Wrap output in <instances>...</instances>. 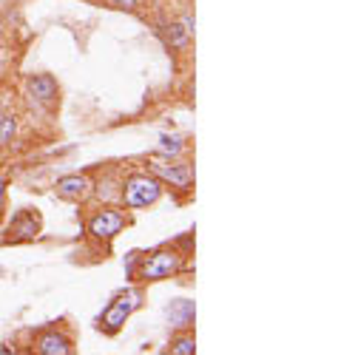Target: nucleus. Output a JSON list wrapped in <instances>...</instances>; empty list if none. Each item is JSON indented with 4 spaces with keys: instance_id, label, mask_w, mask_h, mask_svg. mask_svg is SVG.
Wrapping results in <instances>:
<instances>
[{
    "instance_id": "9b49d317",
    "label": "nucleus",
    "mask_w": 341,
    "mask_h": 355,
    "mask_svg": "<svg viewBox=\"0 0 341 355\" xmlns=\"http://www.w3.org/2000/svg\"><path fill=\"white\" fill-rule=\"evenodd\" d=\"M157 35L162 37V43H165L168 49H174V51H185V49L191 46V40H193V37L185 32V28L180 26V20H168V23H159Z\"/></svg>"
},
{
    "instance_id": "f3484780",
    "label": "nucleus",
    "mask_w": 341,
    "mask_h": 355,
    "mask_svg": "<svg viewBox=\"0 0 341 355\" xmlns=\"http://www.w3.org/2000/svg\"><path fill=\"white\" fill-rule=\"evenodd\" d=\"M180 26H182L185 32L193 37V32H196V20H193V15H191V12H182V15H180Z\"/></svg>"
},
{
    "instance_id": "39448f33",
    "label": "nucleus",
    "mask_w": 341,
    "mask_h": 355,
    "mask_svg": "<svg viewBox=\"0 0 341 355\" xmlns=\"http://www.w3.org/2000/svg\"><path fill=\"white\" fill-rule=\"evenodd\" d=\"M139 307H142V290H137V287L120 290V293L105 304V310L100 313L97 330L105 333V336H117V333L125 327V321H128Z\"/></svg>"
},
{
    "instance_id": "6e6552de",
    "label": "nucleus",
    "mask_w": 341,
    "mask_h": 355,
    "mask_svg": "<svg viewBox=\"0 0 341 355\" xmlns=\"http://www.w3.org/2000/svg\"><path fill=\"white\" fill-rule=\"evenodd\" d=\"M91 185H94V180L89 173H66L54 182V193L60 199H66V202L82 205V202L91 199Z\"/></svg>"
},
{
    "instance_id": "20e7f679",
    "label": "nucleus",
    "mask_w": 341,
    "mask_h": 355,
    "mask_svg": "<svg viewBox=\"0 0 341 355\" xmlns=\"http://www.w3.org/2000/svg\"><path fill=\"white\" fill-rule=\"evenodd\" d=\"M146 171H151L157 180L162 182V188L170 191H182L188 193L193 188V165L188 159H177V157H165V154H151L146 157Z\"/></svg>"
},
{
    "instance_id": "1a4fd4ad",
    "label": "nucleus",
    "mask_w": 341,
    "mask_h": 355,
    "mask_svg": "<svg viewBox=\"0 0 341 355\" xmlns=\"http://www.w3.org/2000/svg\"><path fill=\"white\" fill-rule=\"evenodd\" d=\"M40 227H43V222H40V214H35V211H17L15 216H12V222H9V227H6V242H32V239H37V233H40Z\"/></svg>"
},
{
    "instance_id": "dca6fc26",
    "label": "nucleus",
    "mask_w": 341,
    "mask_h": 355,
    "mask_svg": "<svg viewBox=\"0 0 341 355\" xmlns=\"http://www.w3.org/2000/svg\"><path fill=\"white\" fill-rule=\"evenodd\" d=\"M108 9H117V12H137L139 9V0H105Z\"/></svg>"
},
{
    "instance_id": "0eeeda50",
    "label": "nucleus",
    "mask_w": 341,
    "mask_h": 355,
    "mask_svg": "<svg viewBox=\"0 0 341 355\" xmlns=\"http://www.w3.org/2000/svg\"><path fill=\"white\" fill-rule=\"evenodd\" d=\"M32 352L37 355H71L74 347V336L66 333L60 324H51V327H40L37 333H32Z\"/></svg>"
},
{
    "instance_id": "9d476101",
    "label": "nucleus",
    "mask_w": 341,
    "mask_h": 355,
    "mask_svg": "<svg viewBox=\"0 0 341 355\" xmlns=\"http://www.w3.org/2000/svg\"><path fill=\"white\" fill-rule=\"evenodd\" d=\"M91 199L97 205H120V176L117 173H103L91 185Z\"/></svg>"
},
{
    "instance_id": "6ab92c4d",
    "label": "nucleus",
    "mask_w": 341,
    "mask_h": 355,
    "mask_svg": "<svg viewBox=\"0 0 341 355\" xmlns=\"http://www.w3.org/2000/svg\"><path fill=\"white\" fill-rule=\"evenodd\" d=\"M9 108V94L6 92H0V114H3Z\"/></svg>"
},
{
    "instance_id": "f8f14e48",
    "label": "nucleus",
    "mask_w": 341,
    "mask_h": 355,
    "mask_svg": "<svg viewBox=\"0 0 341 355\" xmlns=\"http://www.w3.org/2000/svg\"><path fill=\"white\" fill-rule=\"evenodd\" d=\"M165 313H168L170 324H174V330H191V324H193V302L177 299V302H170V307Z\"/></svg>"
},
{
    "instance_id": "4468645a",
    "label": "nucleus",
    "mask_w": 341,
    "mask_h": 355,
    "mask_svg": "<svg viewBox=\"0 0 341 355\" xmlns=\"http://www.w3.org/2000/svg\"><path fill=\"white\" fill-rule=\"evenodd\" d=\"M165 352H170V355H193V352H196V338H193V333H191V330H177L174 336H170Z\"/></svg>"
},
{
    "instance_id": "f257e3e1",
    "label": "nucleus",
    "mask_w": 341,
    "mask_h": 355,
    "mask_svg": "<svg viewBox=\"0 0 341 355\" xmlns=\"http://www.w3.org/2000/svg\"><path fill=\"white\" fill-rule=\"evenodd\" d=\"M139 264H137V270L131 273L137 282L142 284H154V282H165V279H174L185 270V259L188 253L177 250V248H170V245H162L151 253H137Z\"/></svg>"
},
{
    "instance_id": "7ed1b4c3",
    "label": "nucleus",
    "mask_w": 341,
    "mask_h": 355,
    "mask_svg": "<svg viewBox=\"0 0 341 355\" xmlns=\"http://www.w3.org/2000/svg\"><path fill=\"white\" fill-rule=\"evenodd\" d=\"M131 225V211L123 205H94L85 214V236L100 245H111Z\"/></svg>"
},
{
    "instance_id": "a211bd4d",
    "label": "nucleus",
    "mask_w": 341,
    "mask_h": 355,
    "mask_svg": "<svg viewBox=\"0 0 341 355\" xmlns=\"http://www.w3.org/2000/svg\"><path fill=\"white\" fill-rule=\"evenodd\" d=\"M6 211V176L0 173V216Z\"/></svg>"
},
{
    "instance_id": "f03ea898",
    "label": "nucleus",
    "mask_w": 341,
    "mask_h": 355,
    "mask_svg": "<svg viewBox=\"0 0 341 355\" xmlns=\"http://www.w3.org/2000/svg\"><path fill=\"white\" fill-rule=\"evenodd\" d=\"M165 188L151 171H131L120 180V205L128 211H146L162 199Z\"/></svg>"
},
{
    "instance_id": "ddd939ff",
    "label": "nucleus",
    "mask_w": 341,
    "mask_h": 355,
    "mask_svg": "<svg viewBox=\"0 0 341 355\" xmlns=\"http://www.w3.org/2000/svg\"><path fill=\"white\" fill-rule=\"evenodd\" d=\"M17 131H20V116L6 108L0 114V148H9L17 139Z\"/></svg>"
},
{
    "instance_id": "2eb2a0df",
    "label": "nucleus",
    "mask_w": 341,
    "mask_h": 355,
    "mask_svg": "<svg viewBox=\"0 0 341 355\" xmlns=\"http://www.w3.org/2000/svg\"><path fill=\"white\" fill-rule=\"evenodd\" d=\"M159 154H165V157H177V159H185V154H188V145H185V139L182 137H170V134H162L159 137Z\"/></svg>"
},
{
    "instance_id": "423d86ee",
    "label": "nucleus",
    "mask_w": 341,
    "mask_h": 355,
    "mask_svg": "<svg viewBox=\"0 0 341 355\" xmlns=\"http://www.w3.org/2000/svg\"><path fill=\"white\" fill-rule=\"evenodd\" d=\"M23 94L35 108H57L60 105V83H57L51 74L40 71V74H28L23 80Z\"/></svg>"
}]
</instances>
